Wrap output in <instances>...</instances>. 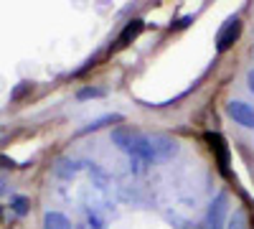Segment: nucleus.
Here are the masks:
<instances>
[{
    "label": "nucleus",
    "mask_w": 254,
    "mask_h": 229,
    "mask_svg": "<svg viewBox=\"0 0 254 229\" xmlns=\"http://www.w3.org/2000/svg\"><path fill=\"white\" fill-rule=\"evenodd\" d=\"M112 140L120 145L125 153H130L145 163H153V151H150V138L142 135L135 128H117L112 133Z\"/></svg>",
    "instance_id": "nucleus-1"
},
{
    "label": "nucleus",
    "mask_w": 254,
    "mask_h": 229,
    "mask_svg": "<svg viewBox=\"0 0 254 229\" xmlns=\"http://www.w3.org/2000/svg\"><path fill=\"white\" fill-rule=\"evenodd\" d=\"M226 212H229V196L219 194L214 201L208 204V212H206V219H203V229H224Z\"/></svg>",
    "instance_id": "nucleus-2"
},
{
    "label": "nucleus",
    "mask_w": 254,
    "mask_h": 229,
    "mask_svg": "<svg viewBox=\"0 0 254 229\" xmlns=\"http://www.w3.org/2000/svg\"><path fill=\"white\" fill-rule=\"evenodd\" d=\"M242 28H244V23H242V18H229L226 23L221 26V31H219V36H216V49L219 51H229L231 46L239 41V36H242Z\"/></svg>",
    "instance_id": "nucleus-3"
},
{
    "label": "nucleus",
    "mask_w": 254,
    "mask_h": 229,
    "mask_svg": "<svg viewBox=\"0 0 254 229\" xmlns=\"http://www.w3.org/2000/svg\"><path fill=\"white\" fill-rule=\"evenodd\" d=\"M150 138V151H153V163L168 160L178 153V143L168 135H147Z\"/></svg>",
    "instance_id": "nucleus-4"
},
{
    "label": "nucleus",
    "mask_w": 254,
    "mask_h": 229,
    "mask_svg": "<svg viewBox=\"0 0 254 229\" xmlns=\"http://www.w3.org/2000/svg\"><path fill=\"white\" fill-rule=\"evenodd\" d=\"M226 115L237 125H242V128H249V130L254 128V107L242 102V99H231L226 105Z\"/></svg>",
    "instance_id": "nucleus-5"
},
{
    "label": "nucleus",
    "mask_w": 254,
    "mask_h": 229,
    "mask_svg": "<svg viewBox=\"0 0 254 229\" xmlns=\"http://www.w3.org/2000/svg\"><path fill=\"white\" fill-rule=\"evenodd\" d=\"M203 138H206V143H208L211 153L216 155L221 173H229V148H226V140H224L219 133H206Z\"/></svg>",
    "instance_id": "nucleus-6"
},
{
    "label": "nucleus",
    "mask_w": 254,
    "mask_h": 229,
    "mask_svg": "<svg viewBox=\"0 0 254 229\" xmlns=\"http://www.w3.org/2000/svg\"><path fill=\"white\" fill-rule=\"evenodd\" d=\"M142 28H145V23H142L140 18L130 20V23H127V26L122 28V33H120V38H117V44H120V46H130L132 41L142 33Z\"/></svg>",
    "instance_id": "nucleus-7"
},
{
    "label": "nucleus",
    "mask_w": 254,
    "mask_h": 229,
    "mask_svg": "<svg viewBox=\"0 0 254 229\" xmlns=\"http://www.w3.org/2000/svg\"><path fill=\"white\" fill-rule=\"evenodd\" d=\"M44 229H71V224L61 212H46L44 214Z\"/></svg>",
    "instance_id": "nucleus-8"
},
{
    "label": "nucleus",
    "mask_w": 254,
    "mask_h": 229,
    "mask_svg": "<svg viewBox=\"0 0 254 229\" xmlns=\"http://www.w3.org/2000/svg\"><path fill=\"white\" fill-rule=\"evenodd\" d=\"M115 122H122V117H120V115H104V117L89 122L87 128H81V133H94V130H102L104 125H115Z\"/></svg>",
    "instance_id": "nucleus-9"
},
{
    "label": "nucleus",
    "mask_w": 254,
    "mask_h": 229,
    "mask_svg": "<svg viewBox=\"0 0 254 229\" xmlns=\"http://www.w3.org/2000/svg\"><path fill=\"white\" fill-rule=\"evenodd\" d=\"M31 89H33V84H28V81H20V84H18V87H15L13 92H10V102H18V99H23V97H26V94H28Z\"/></svg>",
    "instance_id": "nucleus-10"
},
{
    "label": "nucleus",
    "mask_w": 254,
    "mask_h": 229,
    "mask_svg": "<svg viewBox=\"0 0 254 229\" xmlns=\"http://www.w3.org/2000/svg\"><path fill=\"white\" fill-rule=\"evenodd\" d=\"M76 97H79V99H92V97H104V89H99V87H84V89H79V92H76Z\"/></svg>",
    "instance_id": "nucleus-11"
},
{
    "label": "nucleus",
    "mask_w": 254,
    "mask_h": 229,
    "mask_svg": "<svg viewBox=\"0 0 254 229\" xmlns=\"http://www.w3.org/2000/svg\"><path fill=\"white\" fill-rule=\"evenodd\" d=\"M226 229H247V219H244V212H234V217L229 219V227Z\"/></svg>",
    "instance_id": "nucleus-12"
},
{
    "label": "nucleus",
    "mask_w": 254,
    "mask_h": 229,
    "mask_svg": "<svg viewBox=\"0 0 254 229\" xmlns=\"http://www.w3.org/2000/svg\"><path fill=\"white\" fill-rule=\"evenodd\" d=\"M13 212H15L18 217H23V214L28 212V199H26V196H15V199H13Z\"/></svg>",
    "instance_id": "nucleus-13"
},
{
    "label": "nucleus",
    "mask_w": 254,
    "mask_h": 229,
    "mask_svg": "<svg viewBox=\"0 0 254 229\" xmlns=\"http://www.w3.org/2000/svg\"><path fill=\"white\" fill-rule=\"evenodd\" d=\"M247 84H249V89L254 92V69H249V74H247Z\"/></svg>",
    "instance_id": "nucleus-14"
}]
</instances>
